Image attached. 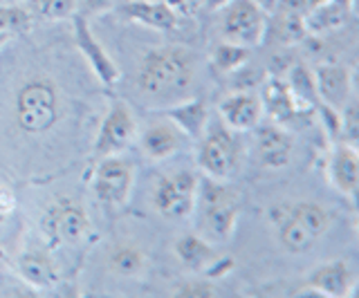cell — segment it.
I'll use <instances>...</instances> for the list:
<instances>
[{
	"mask_svg": "<svg viewBox=\"0 0 359 298\" xmlns=\"http://www.w3.org/2000/svg\"><path fill=\"white\" fill-rule=\"evenodd\" d=\"M5 5H18V3H22V0H3Z\"/></svg>",
	"mask_w": 359,
	"mask_h": 298,
	"instance_id": "30",
	"label": "cell"
},
{
	"mask_svg": "<svg viewBox=\"0 0 359 298\" xmlns=\"http://www.w3.org/2000/svg\"><path fill=\"white\" fill-rule=\"evenodd\" d=\"M135 184L133 162L117 155L101 157L95 171V195L106 206H123L128 202Z\"/></svg>",
	"mask_w": 359,
	"mask_h": 298,
	"instance_id": "7",
	"label": "cell"
},
{
	"mask_svg": "<svg viewBox=\"0 0 359 298\" xmlns=\"http://www.w3.org/2000/svg\"><path fill=\"white\" fill-rule=\"evenodd\" d=\"M263 115V104L256 94H233L220 104V117L229 130H252Z\"/></svg>",
	"mask_w": 359,
	"mask_h": 298,
	"instance_id": "14",
	"label": "cell"
},
{
	"mask_svg": "<svg viewBox=\"0 0 359 298\" xmlns=\"http://www.w3.org/2000/svg\"><path fill=\"white\" fill-rule=\"evenodd\" d=\"M34 23V16L29 14L27 7L18 5H3L0 7V34L9 36L16 31H25Z\"/></svg>",
	"mask_w": 359,
	"mask_h": 298,
	"instance_id": "23",
	"label": "cell"
},
{
	"mask_svg": "<svg viewBox=\"0 0 359 298\" xmlns=\"http://www.w3.org/2000/svg\"><path fill=\"white\" fill-rule=\"evenodd\" d=\"M317 83L319 92L332 106H339L351 90V79H348V72L344 68H321Z\"/></svg>",
	"mask_w": 359,
	"mask_h": 298,
	"instance_id": "21",
	"label": "cell"
},
{
	"mask_svg": "<svg viewBox=\"0 0 359 298\" xmlns=\"http://www.w3.org/2000/svg\"><path fill=\"white\" fill-rule=\"evenodd\" d=\"M76 41H79V48L83 50V54L90 59V63H93L99 79L104 83H115L119 79V70L115 68V63L110 61L108 54L101 50V45L95 41L93 31L86 27L83 16H76Z\"/></svg>",
	"mask_w": 359,
	"mask_h": 298,
	"instance_id": "18",
	"label": "cell"
},
{
	"mask_svg": "<svg viewBox=\"0 0 359 298\" xmlns=\"http://www.w3.org/2000/svg\"><path fill=\"white\" fill-rule=\"evenodd\" d=\"M290 206L301 222H306L317 236H323L325 231L330 229V213L325 211L321 204H317V202H292Z\"/></svg>",
	"mask_w": 359,
	"mask_h": 298,
	"instance_id": "22",
	"label": "cell"
},
{
	"mask_svg": "<svg viewBox=\"0 0 359 298\" xmlns=\"http://www.w3.org/2000/svg\"><path fill=\"white\" fill-rule=\"evenodd\" d=\"M164 3L171 7L177 16H194L205 0H164Z\"/></svg>",
	"mask_w": 359,
	"mask_h": 298,
	"instance_id": "27",
	"label": "cell"
},
{
	"mask_svg": "<svg viewBox=\"0 0 359 298\" xmlns=\"http://www.w3.org/2000/svg\"><path fill=\"white\" fill-rule=\"evenodd\" d=\"M27 9L34 18L59 20L74 14V0H27Z\"/></svg>",
	"mask_w": 359,
	"mask_h": 298,
	"instance_id": "24",
	"label": "cell"
},
{
	"mask_svg": "<svg viewBox=\"0 0 359 298\" xmlns=\"http://www.w3.org/2000/svg\"><path fill=\"white\" fill-rule=\"evenodd\" d=\"M254 3H256L258 7H261V9H263V7H269V5H274V3H276V0H254Z\"/></svg>",
	"mask_w": 359,
	"mask_h": 298,
	"instance_id": "29",
	"label": "cell"
},
{
	"mask_svg": "<svg viewBox=\"0 0 359 298\" xmlns=\"http://www.w3.org/2000/svg\"><path fill=\"white\" fill-rule=\"evenodd\" d=\"M250 57V52L243 45H233V43H224L216 50L213 54V63L218 65L222 72H229V70H236L241 63H245V59Z\"/></svg>",
	"mask_w": 359,
	"mask_h": 298,
	"instance_id": "25",
	"label": "cell"
},
{
	"mask_svg": "<svg viewBox=\"0 0 359 298\" xmlns=\"http://www.w3.org/2000/svg\"><path fill=\"white\" fill-rule=\"evenodd\" d=\"M121 16L160 31L175 29L180 18L164 0H133V3L121 7Z\"/></svg>",
	"mask_w": 359,
	"mask_h": 298,
	"instance_id": "15",
	"label": "cell"
},
{
	"mask_svg": "<svg viewBox=\"0 0 359 298\" xmlns=\"http://www.w3.org/2000/svg\"><path fill=\"white\" fill-rule=\"evenodd\" d=\"M200 180L196 173L180 171L157 180L151 193V204L157 213L168 220H184L196 211Z\"/></svg>",
	"mask_w": 359,
	"mask_h": 298,
	"instance_id": "4",
	"label": "cell"
},
{
	"mask_svg": "<svg viewBox=\"0 0 359 298\" xmlns=\"http://www.w3.org/2000/svg\"><path fill=\"white\" fill-rule=\"evenodd\" d=\"M43 231L56 245H72L88 236L90 220L83 206L74 200H56L43 215Z\"/></svg>",
	"mask_w": 359,
	"mask_h": 298,
	"instance_id": "8",
	"label": "cell"
},
{
	"mask_svg": "<svg viewBox=\"0 0 359 298\" xmlns=\"http://www.w3.org/2000/svg\"><path fill=\"white\" fill-rule=\"evenodd\" d=\"M137 135V121L133 117V110L126 104H112V108L108 110V115L101 121L99 135H97V143L95 150L99 157L106 155H117Z\"/></svg>",
	"mask_w": 359,
	"mask_h": 298,
	"instance_id": "9",
	"label": "cell"
},
{
	"mask_svg": "<svg viewBox=\"0 0 359 298\" xmlns=\"http://www.w3.org/2000/svg\"><path fill=\"white\" fill-rule=\"evenodd\" d=\"M16 121L27 135H43L61 117V94L48 76L25 81L16 92Z\"/></svg>",
	"mask_w": 359,
	"mask_h": 298,
	"instance_id": "2",
	"label": "cell"
},
{
	"mask_svg": "<svg viewBox=\"0 0 359 298\" xmlns=\"http://www.w3.org/2000/svg\"><path fill=\"white\" fill-rule=\"evenodd\" d=\"M112 5H115V0H79L74 9H79V16L88 18V16H97L101 12H106Z\"/></svg>",
	"mask_w": 359,
	"mask_h": 298,
	"instance_id": "26",
	"label": "cell"
},
{
	"mask_svg": "<svg viewBox=\"0 0 359 298\" xmlns=\"http://www.w3.org/2000/svg\"><path fill=\"white\" fill-rule=\"evenodd\" d=\"M196 79V57L187 48H160L144 57L137 87L155 101L182 99Z\"/></svg>",
	"mask_w": 359,
	"mask_h": 298,
	"instance_id": "1",
	"label": "cell"
},
{
	"mask_svg": "<svg viewBox=\"0 0 359 298\" xmlns=\"http://www.w3.org/2000/svg\"><path fill=\"white\" fill-rule=\"evenodd\" d=\"M196 206L207 240L227 242L238 218V193L218 180H205L198 186Z\"/></svg>",
	"mask_w": 359,
	"mask_h": 298,
	"instance_id": "3",
	"label": "cell"
},
{
	"mask_svg": "<svg viewBox=\"0 0 359 298\" xmlns=\"http://www.w3.org/2000/svg\"><path fill=\"white\" fill-rule=\"evenodd\" d=\"M175 256L184 267L194 271H211L218 264L220 256L216 249L211 247V242L202 236H182L175 242Z\"/></svg>",
	"mask_w": 359,
	"mask_h": 298,
	"instance_id": "17",
	"label": "cell"
},
{
	"mask_svg": "<svg viewBox=\"0 0 359 298\" xmlns=\"http://www.w3.org/2000/svg\"><path fill=\"white\" fill-rule=\"evenodd\" d=\"M3 220H5V215H3V213H0V222H3Z\"/></svg>",
	"mask_w": 359,
	"mask_h": 298,
	"instance_id": "32",
	"label": "cell"
},
{
	"mask_svg": "<svg viewBox=\"0 0 359 298\" xmlns=\"http://www.w3.org/2000/svg\"><path fill=\"white\" fill-rule=\"evenodd\" d=\"M308 290H314L321 296H348L353 292V271L346 260H332L314 269L308 278Z\"/></svg>",
	"mask_w": 359,
	"mask_h": 298,
	"instance_id": "13",
	"label": "cell"
},
{
	"mask_svg": "<svg viewBox=\"0 0 359 298\" xmlns=\"http://www.w3.org/2000/svg\"><path fill=\"white\" fill-rule=\"evenodd\" d=\"M149 264V256L130 242H119L108 251V269L123 278H137L146 271Z\"/></svg>",
	"mask_w": 359,
	"mask_h": 298,
	"instance_id": "20",
	"label": "cell"
},
{
	"mask_svg": "<svg viewBox=\"0 0 359 298\" xmlns=\"http://www.w3.org/2000/svg\"><path fill=\"white\" fill-rule=\"evenodd\" d=\"M182 146V128L173 119H157L146 126L142 148L151 159H168Z\"/></svg>",
	"mask_w": 359,
	"mask_h": 298,
	"instance_id": "12",
	"label": "cell"
},
{
	"mask_svg": "<svg viewBox=\"0 0 359 298\" xmlns=\"http://www.w3.org/2000/svg\"><path fill=\"white\" fill-rule=\"evenodd\" d=\"M216 294L218 292L207 283H189L177 290V296H216Z\"/></svg>",
	"mask_w": 359,
	"mask_h": 298,
	"instance_id": "28",
	"label": "cell"
},
{
	"mask_svg": "<svg viewBox=\"0 0 359 298\" xmlns=\"http://www.w3.org/2000/svg\"><path fill=\"white\" fill-rule=\"evenodd\" d=\"M218 31L224 43H233V45L243 48L258 45L265 34L263 9L254 0H231L220 14Z\"/></svg>",
	"mask_w": 359,
	"mask_h": 298,
	"instance_id": "6",
	"label": "cell"
},
{
	"mask_svg": "<svg viewBox=\"0 0 359 298\" xmlns=\"http://www.w3.org/2000/svg\"><path fill=\"white\" fill-rule=\"evenodd\" d=\"M256 150H258V157L263 162V166L272 169V171H280L292 162L294 143H292V137L283 128L267 124L263 128H258Z\"/></svg>",
	"mask_w": 359,
	"mask_h": 298,
	"instance_id": "11",
	"label": "cell"
},
{
	"mask_svg": "<svg viewBox=\"0 0 359 298\" xmlns=\"http://www.w3.org/2000/svg\"><path fill=\"white\" fill-rule=\"evenodd\" d=\"M227 126H216L207 130L198 148V166L207 178L227 182L241 164V143L231 135Z\"/></svg>",
	"mask_w": 359,
	"mask_h": 298,
	"instance_id": "5",
	"label": "cell"
},
{
	"mask_svg": "<svg viewBox=\"0 0 359 298\" xmlns=\"http://www.w3.org/2000/svg\"><path fill=\"white\" fill-rule=\"evenodd\" d=\"M20 278L39 290H48L56 283V267L48 253L43 251H25L18 258Z\"/></svg>",
	"mask_w": 359,
	"mask_h": 298,
	"instance_id": "19",
	"label": "cell"
},
{
	"mask_svg": "<svg viewBox=\"0 0 359 298\" xmlns=\"http://www.w3.org/2000/svg\"><path fill=\"white\" fill-rule=\"evenodd\" d=\"M5 38H7V36H3V34H0V43H3V41H5Z\"/></svg>",
	"mask_w": 359,
	"mask_h": 298,
	"instance_id": "31",
	"label": "cell"
},
{
	"mask_svg": "<svg viewBox=\"0 0 359 298\" xmlns=\"http://www.w3.org/2000/svg\"><path fill=\"white\" fill-rule=\"evenodd\" d=\"M272 220L276 225V234H278V242L280 247L290 253H306L310 251L314 245H317L319 236L314 234V231L306 225L301 222V220L294 215L290 204H283V206H276L272 211Z\"/></svg>",
	"mask_w": 359,
	"mask_h": 298,
	"instance_id": "10",
	"label": "cell"
},
{
	"mask_svg": "<svg viewBox=\"0 0 359 298\" xmlns=\"http://www.w3.org/2000/svg\"><path fill=\"white\" fill-rule=\"evenodd\" d=\"M328 175L337 191L348 197L355 195L359 184V157L353 143H344V146H339L332 152L328 164Z\"/></svg>",
	"mask_w": 359,
	"mask_h": 298,
	"instance_id": "16",
	"label": "cell"
}]
</instances>
